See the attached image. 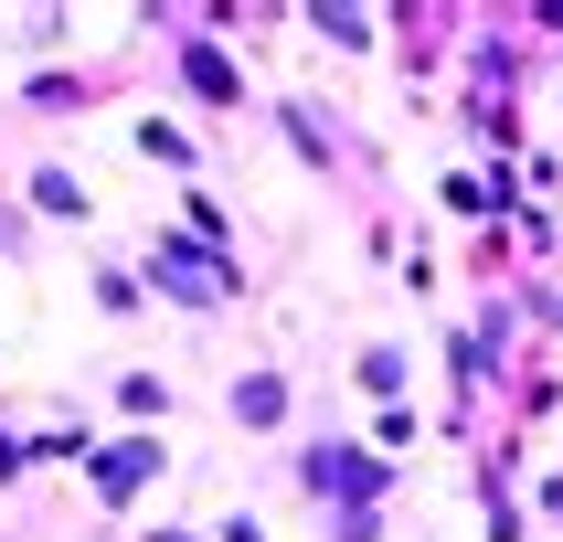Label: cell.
Wrapping results in <instances>:
<instances>
[{
	"instance_id": "obj_1",
	"label": "cell",
	"mask_w": 563,
	"mask_h": 542,
	"mask_svg": "<svg viewBox=\"0 0 563 542\" xmlns=\"http://www.w3.org/2000/svg\"><path fill=\"white\" fill-rule=\"evenodd\" d=\"M150 468H159V446H150V436H118V457H96V489H107V500H128Z\"/></svg>"
},
{
	"instance_id": "obj_2",
	"label": "cell",
	"mask_w": 563,
	"mask_h": 542,
	"mask_svg": "<svg viewBox=\"0 0 563 542\" xmlns=\"http://www.w3.org/2000/svg\"><path fill=\"white\" fill-rule=\"evenodd\" d=\"M277 405H287V383H277V373L234 383V414H245V425H277Z\"/></svg>"
}]
</instances>
